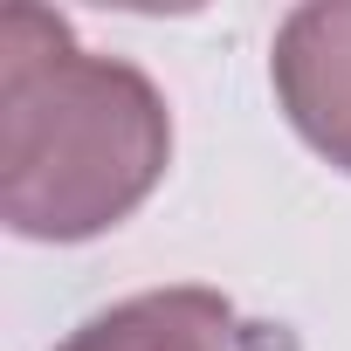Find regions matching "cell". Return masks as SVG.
I'll list each match as a JSON object with an SVG mask.
<instances>
[{
	"label": "cell",
	"mask_w": 351,
	"mask_h": 351,
	"mask_svg": "<svg viewBox=\"0 0 351 351\" xmlns=\"http://www.w3.org/2000/svg\"><path fill=\"white\" fill-rule=\"evenodd\" d=\"M172 158V117L145 69L76 49L49 8L0 14V214L28 241L117 228Z\"/></svg>",
	"instance_id": "1"
},
{
	"label": "cell",
	"mask_w": 351,
	"mask_h": 351,
	"mask_svg": "<svg viewBox=\"0 0 351 351\" xmlns=\"http://www.w3.org/2000/svg\"><path fill=\"white\" fill-rule=\"evenodd\" d=\"M276 97L289 110V124L351 172V0L330 8H296L276 35Z\"/></svg>",
	"instance_id": "2"
},
{
	"label": "cell",
	"mask_w": 351,
	"mask_h": 351,
	"mask_svg": "<svg viewBox=\"0 0 351 351\" xmlns=\"http://www.w3.org/2000/svg\"><path fill=\"white\" fill-rule=\"evenodd\" d=\"M56 351H234V303L214 289H145L97 310Z\"/></svg>",
	"instance_id": "3"
}]
</instances>
